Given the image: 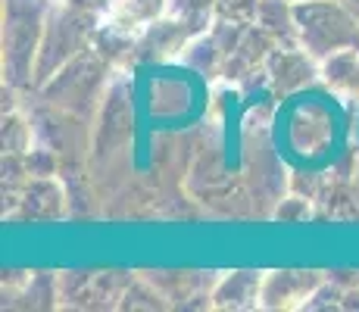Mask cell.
Listing matches in <instances>:
<instances>
[{"label": "cell", "mask_w": 359, "mask_h": 312, "mask_svg": "<svg viewBox=\"0 0 359 312\" xmlns=\"http://www.w3.org/2000/svg\"><path fill=\"white\" fill-rule=\"evenodd\" d=\"M53 0H4V81L32 88L34 57L41 47Z\"/></svg>", "instance_id": "obj_2"}, {"label": "cell", "mask_w": 359, "mask_h": 312, "mask_svg": "<svg viewBox=\"0 0 359 312\" xmlns=\"http://www.w3.org/2000/svg\"><path fill=\"white\" fill-rule=\"evenodd\" d=\"M272 219H278V222H306V219H313V197L291 194V197H285L272 210Z\"/></svg>", "instance_id": "obj_18"}, {"label": "cell", "mask_w": 359, "mask_h": 312, "mask_svg": "<svg viewBox=\"0 0 359 312\" xmlns=\"http://www.w3.org/2000/svg\"><path fill=\"white\" fill-rule=\"evenodd\" d=\"M262 278H266V272H257V269H238V272L219 275L216 284H212V309L222 312L259 309Z\"/></svg>", "instance_id": "obj_8"}, {"label": "cell", "mask_w": 359, "mask_h": 312, "mask_svg": "<svg viewBox=\"0 0 359 312\" xmlns=\"http://www.w3.org/2000/svg\"><path fill=\"white\" fill-rule=\"evenodd\" d=\"M344 4L350 6V13H353V16H356V22H359V0H344Z\"/></svg>", "instance_id": "obj_22"}, {"label": "cell", "mask_w": 359, "mask_h": 312, "mask_svg": "<svg viewBox=\"0 0 359 312\" xmlns=\"http://www.w3.org/2000/svg\"><path fill=\"white\" fill-rule=\"evenodd\" d=\"M53 4H66V0H53Z\"/></svg>", "instance_id": "obj_23"}, {"label": "cell", "mask_w": 359, "mask_h": 312, "mask_svg": "<svg viewBox=\"0 0 359 312\" xmlns=\"http://www.w3.org/2000/svg\"><path fill=\"white\" fill-rule=\"evenodd\" d=\"M194 38H197L194 25H188V22H182V19L165 13L163 19H156V22H150L147 29L137 32L131 60H141V62L169 60V57H175L178 50H184Z\"/></svg>", "instance_id": "obj_6"}, {"label": "cell", "mask_w": 359, "mask_h": 312, "mask_svg": "<svg viewBox=\"0 0 359 312\" xmlns=\"http://www.w3.org/2000/svg\"><path fill=\"white\" fill-rule=\"evenodd\" d=\"M257 25L278 47H300V38H297L294 0H259Z\"/></svg>", "instance_id": "obj_11"}, {"label": "cell", "mask_w": 359, "mask_h": 312, "mask_svg": "<svg viewBox=\"0 0 359 312\" xmlns=\"http://www.w3.org/2000/svg\"><path fill=\"white\" fill-rule=\"evenodd\" d=\"M319 81L344 100H359V47H347L319 60Z\"/></svg>", "instance_id": "obj_10"}, {"label": "cell", "mask_w": 359, "mask_h": 312, "mask_svg": "<svg viewBox=\"0 0 359 312\" xmlns=\"http://www.w3.org/2000/svg\"><path fill=\"white\" fill-rule=\"evenodd\" d=\"M57 165L60 159L50 147H32L25 154V169L32 178H57Z\"/></svg>", "instance_id": "obj_19"}, {"label": "cell", "mask_w": 359, "mask_h": 312, "mask_svg": "<svg viewBox=\"0 0 359 312\" xmlns=\"http://www.w3.org/2000/svg\"><path fill=\"white\" fill-rule=\"evenodd\" d=\"M103 22V16L88 13L75 4H53L47 13L41 47L34 57V79L32 88L41 91L63 66H69L79 53H85L94 41V32Z\"/></svg>", "instance_id": "obj_1"}, {"label": "cell", "mask_w": 359, "mask_h": 312, "mask_svg": "<svg viewBox=\"0 0 359 312\" xmlns=\"http://www.w3.org/2000/svg\"><path fill=\"white\" fill-rule=\"evenodd\" d=\"M169 16L194 25L197 34L210 32L216 22V0H169Z\"/></svg>", "instance_id": "obj_15"}, {"label": "cell", "mask_w": 359, "mask_h": 312, "mask_svg": "<svg viewBox=\"0 0 359 312\" xmlns=\"http://www.w3.org/2000/svg\"><path fill=\"white\" fill-rule=\"evenodd\" d=\"M259 0H216V19H234V22H257Z\"/></svg>", "instance_id": "obj_20"}, {"label": "cell", "mask_w": 359, "mask_h": 312, "mask_svg": "<svg viewBox=\"0 0 359 312\" xmlns=\"http://www.w3.org/2000/svg\"><path fill=\"white\" fill-rule=\"evenodd\" d=\"M294 4H297V0H294Z\"/></svg>", "instance_id": "obj_24"}, {"label": "cell", "mask_w": 359, "mask_h": 312, "mask_svg": "<svg viewBox=\"0 0 359 312\" xmlns=\"http://www.w3.org/2000/svg\"><path fill=\"white\" fill-rule=\"evenodd\" d=\"M266 81L275 94H294L319 81V60L309 57L303 47H275L266 60Z\"/></svg>", "instance_id": "obj_7"}, {"label": "cell", "mask_w": 359, "mask_h": 312, "mask_svg": "<svg viewBox=\"0 0 359 312\" xmlns=\"http://www.w3.org/2000/svg\"><path fill=\"white\" fill-rule=\"evenodd\" d=\"M184 62H188L191 69H197L200 75H222L225 53L219 50L216 38H212L210 32H203L184 47Z\"/></svg>", "instance_id": "obj_14"}, {"label": "cell", "mask_w": 359, "mask_h": 312, "mask_svg": "<svg viewBox=\"0 0 359 312\" xmlns=\"http://www.w3.org/2000/svg\"><path fill=\"white\" fill-rule=\"evenodd\" d=\"M303 309L319 312V309H344V287L334 284L331 278H325L319 287L309 294V300L303 303Z\"/></svg>", "instance_id": "obj_17"}, {"label": "cell", "mask_w": 359, "mask_h": 312, "mask_svg": "<svg viewBox=\"0 0 359 312\" xmlns=\"http://www.w3.org/2000/svg\"><path fill=\"white\" fill-rule=\"evenodd\" d=\"M109 72V62L100 57L94 47H88L85 53H79L69 66H63L44 88L41 94L53 103V107H63L69 113L81 116L85 107L97 97V91L103 88V79L100 75Z\"/></svg>", "instance_id": "obj_4"}, {"label": "cell", "mask_w": 359, "mask_h": 312, "mask_svg": "<svg viewBox=\"0 0 359 312\" xmlns=\"http://www.w3.org/2000/svg\"><path fill=\"white\" fill-rule=\"evenodd\" d=\"M325 278L328 272H316V269H275V272H266L259 309H303L309 294Z\"/></svg>", "instance_id": "obj_5"}, {"label": "cell", "mask_w": 359, "mask_h": 312, "mask_svg": "<svg viewBox=\"0 0 359 312\" xmlns=\"http://www.w3.org/2000/svg\"><path fill=\"white\" fill-rule=\"evenodd\" d=\"M275 47L278 44H275V41L253 22L244 38H241V44L225 57L222 75L229 81H241V79H247V75H257V69H266V60Z\"/></svg>", "instance_id": "obj_9"}, {"label": "cell", "mask_w": 359, "mask_h": 312, "mask_svg": "<svg viewBox=\"0 0 359 312\" xmlns=\"http://www.w3.org/2000/svg\"><path fill=\"white\" fill-rule=\"evenodd\" d=\"M66 4H75V6H81V10H88V13L107 16L109 6H113V0H66Z\"/></svg>", "instance_id": "obj_21"}, {"label": "cell", "mask_w": 359, "mask_h": 312, "mask_svg": "<svg viewBox=\"0 0 359 312\" xmlns=\"http://www.w3.org/2000/svg\"><path fill=\"white\" fill-rule=\"evenodd\" d=\"M25 219H57L63 216V187L53 178H32L19 197Z\"/></svg>", "instance_id": "obj_12"}, {"label": "cell", "mask_w": 359, "mask_h": 312, "mask_svg": "<svg viewBox=\"0 0 359 312\" xmlns=\"http://www.w3.org/2000/svg\"><path fill=\"white\" fill-rule=\"evenodd\" d=\"M297 38L300 47L316 60L337 50L359 47V22L344 0H297Z\"/></svg>", "instance_id": "obj_3"}, {"label": "cell", "mask_w": 359, "mask_h": 312, "mask_svg": "<svg viewBox=\"0 0 359 312\" xmlns=\"http://www.w3.org/2000/svg\"><path fill=\"white\" fill-rule=\"evenodd\" d=\"M32 150V125L19 109L4 113V154H29Z\"/></svg>", "instance_id": "obj_16"}, {"label": "cell", "mask_w": 359, "mask_h": 312, "mask_svg": "<svg viewBox=\"0 0 359 312\" xmlns=\"http://www.w3.org/2000/svg\"><path fill=\"white\" fill-rule=\"evenodd\" d=\"M165 10H169V0H113V6H109V13L103 19L137 34L150 22L163 19Z\"/></svg>", "instance_id": "obj_13"}]
</instances>
